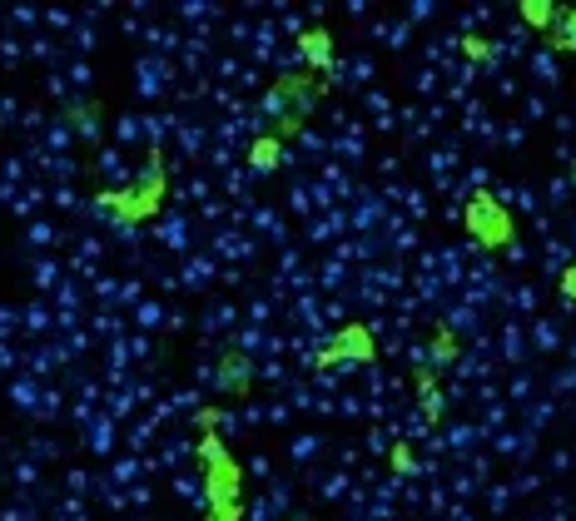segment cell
<instances>
[{
    "label": "cell",
    "mask_w": 576,
    "mask_h": 521,
    "mask_svg": "<svg viewBox=\"0 0 576 521\" xmlns=\"http://www.w3.org/2000/svg\"><path fill=\"white\" fill-rule=\"evenodd\" d=\"M159 199H164V174H159V169H149L140 189H125V194H100L95 204H100V209H110V214H120V219H130V224H140V219H149V214L159 209Z\"/></svg>",
    "instance_id": "7a4b0ae2"
},
{
    "label": "cell",
    "mask_w": 576,
    "mask_h": 521,
    "mask_svg": "<svg viewBox=\"0 0 576 521\" xmlns=\"http://www.w3.org/2000/svg\"><path fill=\"white\" fill-rule=\"evenodd\" d=\"M274 159H279V139H259V144H254V164H259V169H274Z\"/></svg>",
    "instance_id": "5b68a950"
},
{
    "label": "cell",
    "mask_w": 576,
    "mask_h": 521,
    "mask_svg": "<svg viewBox=\"0 0 576 521\" xmlns=\"http://www.w3.org/2000/svg\"><path fill=\"white\" fill-rule=\"evenodd\" d=\"M298 50H303V60H308V65H328L333 40H328L323 30H303V35H298Z\"/></svg>",
    "instance_id": "3957f363"
},
{
    "label": "cell",
    "mask_w": 576,
    "mask_h": 521,
    "mask_svg": "<svg viewBox=\"0 0 576 521\" xmlns=\"http://www.w3.org/2000/svg\"><path fill=\"white\" fill-rule=\"evenodd\" d=\"M467 234L482 249H502V244H512V214L492 194H472V204H467Z\"/></svg>",
    "instance_id": "6da1fadb"
},
{
    "label": "cell",
    "mask_w": 576,
    "mask_h": 521,
    "mask_svg": "<svg viewBox=\"0 0 576 521\" xmlns=\"http://www.w3.org/2000/svg\"><path fill=\"white\" fill-rule=\"evenodd\" d=\"M522 20H527V25H537V30H547V25L557 20V10H552L547 0H527V5H522Z\"/></svg>",
    "instance_id": "277c9868"
},
{
    "label": "cell",
    "mask_w": 576,
    "mask_h": 521,
    "mask_svg": "<svg viewBox=\"0 0 576 521\" xmlns=\"http://www.w3.org/2000/svg\"><path fill=\"white\" fill-rule=\"evenodd\" d=\"M562 293H567V303H576V263L567 268V278H562Z\"/></svg>",
    "instance_id": "52a82bcc"
},
{
    "label": "cell",
    "mask_w": 576,
    "mask_h": 521,
    "mask_svg": "<svg viewBox=\"0 0 576 521\" xmlns=\"http://www.w3.org/2000/svg\"><path fill=\"white\" fill-rule=\"evenodd\" d=\"M557 50H576V10L567 15V25H562V35H557Z\"/></svg>",
    "instance_id": "8992f818"
}]
</instances>
